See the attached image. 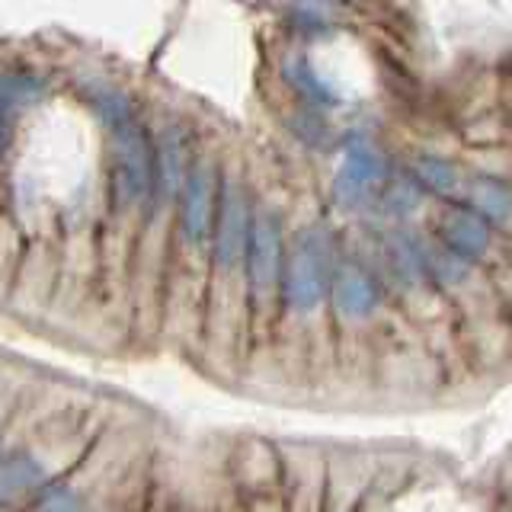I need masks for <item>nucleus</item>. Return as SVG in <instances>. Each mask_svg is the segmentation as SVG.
Returning <instances> with one entry per match:
<instances>
[{
    "label": "nucleus",
    "mask_w": 512,
    "mask_h": 512,
    "mask_svg": "<svg viewBox=\"0 0 512 512\" xmlns=\"http://www.w3.org/2000/svg\"><path fill=\"white\" fill-rule=\"evenodd\" d=\"M244 260H247V276L253 295L266 301L279 285V272H282V224L279 215L263 208L260 215L250 218V234H247V247H244Z\"/></svg>",
    "instance_id": "3"
},
{
    "label": "nucleus",
    "mask_w": 512,
    "mask_h": 512,
    "mask_svg": "<svg viewBox=\"0 0 512 512\" xmlns=\"http://www.w3.org/2000/svg\"><path fill=\"white\" fill-rule=\"evenodd\" d=\"M445 240H448V247H452V253L468 263L474 256L484 253L490 244L487 221L474 212H464V208L461 212H452L445 218Z\"/></svg>",
    "instance_id": "8"
},
{
    "label": "nucleus",
    "mask_w": 512,
    "mask_h": 512,
    "mask_svg": "<svg viewBox=\"0 0 512 512\" xmlns=\"http://www.w3.org/2000/svg\"><path fill=\"white\" fill-rule=\"evenodd\" d=\"M474 205H477V212L490 218V221H503L509 215V192L503 183H493V180H484V183H477L474 186ZM474 212V215H477Z\"/></svg>",
    "instance_id": "12"
},
{
    "label": "nucleus",
    "mask_w": 512,
    "mask_h": 512,
    "mask_svg": "<svg viewBox=\"0 0 512 512\" xmlns=\"http://www.w3.org/2000/svg\"><path fill=\"white\" fill-rule=\"evenodd\" d=\"M381 176H384V164L378 151L368 148V144H352L340 164V173H336L333 192L346 208H359L362 202L375 196Z\"/></svg>",
    "instance_id": "5"
},
{
    "label": "nucleus",
    "mask_w": 512,
    "mask_h": 512,
    "mask_svg": "<svg viewBox=\"0 0 512 512\" xmlns=\"http://www.w3.org/2000/svg\"><path fill=\"white\" fill-rule=\"evenodd\" d=\"M45 480V471L36 458L29 455H13L0 461V500L10 503L16 496L29 493L32 487H39Z\"/></svg>",
    "instance_id": "9"
},
{
    "label": "nucleus",
    "mask_w": 512,
    "mask_h": 512,
    "mask_svg": "<svg viewBox=\"0 0 512 512\" xmlns=\"http://www.w3.org/2000/svg\"><path fill=\"white\" fill-rule=\"evenodd\" d=\"M285 74H288V80H292V84H295L304 96H308L311 103H330V100H333V90H330V87L324 84V80H320L304 61H292V64L285 68Z\"/></svg>",
    "instance_id": "13"
},
{
    "label": "nucleus",
    "mask_w": 512,
    "mask_h": 512,
    "mask_svg": "<svg viewBox=\"0 0 512 512\" xmlns=\"http://www.w3.org/2000/svg\"><path fill=\"white\" fill-rule=\"evenodd\" d=\"M413 170H416V183L436 189L439 196H452V192L458 189V183H461L455 167L448 164V160H439V157H420L413 164Z\"/></svg>",
    "instance_id": "11"
},
{
    "label": "nucleus",
    "mask_w": 512,
    "mask_h": 512,
    "mask_svg": "<svg viewBox=\"0 0 512 512\" xmlns=\"http://www.w3.org/2000/svg\"><path fill=\"white\" fill-rule=\"evenodd\" d=\"M218 228H215V260L221 269H231L247 247L250 234V212H247V196L234 176H224L218 189Z\"/></svg>",
    "instance_id": "4"
},
{
    "label": "nucleus",
    "mask_w": 512,
    "mask_h": 512,
    "mask_svg": "<svg viewBox=\"0 0 512 512\" xmlns=\"http://www.w3.org/2000/svg\"><path fill=\"white\" fill-rule=\"evenodd\" d=\"M333 301L343 317H368L378 308V288L359 266H343L333 282Z\"/></svg>",
    "instance_id": "7"
},
{
    "label": "nucleus",
    "mask_w": 512,
    "mask_h": 512,
    "mask_svg": "<svg viewBox=\"0 0 512 512\" xmlns=\"http://www.w3.org/2000/svg\"><path fill=\"white\" fill-rule=\"evenodd\" d=\"M42 93L36 77H16V74H4L0 77V103L7 109L20 106V103H32Z\"/></svg>",
    "instance_id": "15"
},
{
    "label": "nucleus",
    "mask_w": 512,
    "mask_h": 512,
    "mask_svg": "<svg viewBox=\"0 0 512 512\" xmlns=\"http://www.w3.org/2000/svg\"><path fill=\"white\" fill-rule=\"evenodd\" d=\"M384 256H388L391 276H394L400 285L413 288L416 282H420V276H423V263H420V256H416V250L407 244L404 237H391V240H388V247H384Z\"/></svg>",
    "instance_id": "10"
},
{
    "label": "nucleus",
    "mask_w": 512,
    "mask_h": 512,
    "mask_svg": "<svg viewBox=\"0 0 512 512\" xmlns=\"http://www.w3.org/2000/svg\"><path fill=\"white\" fill-rule=\"evenodd\" d=\"M36 512H77V500L68 490H48L39 500Z\"/></svg>",
    "instance_id": "17"
},
{
    "label": "nucleus",
    "mask_w": 512,
    "mask_h": 512,
    "mask_svg": "<svg viewBox=\"0 0 512 512\" xmlns=\"http://www.w3.org/2000/svg\"><path fill=\"white\" fill-rule=\"evenodd\" d=\"M10 144V109L0 103V151Z\"/></svg>",
    "instance_id": "18"
},
{
    "label": "nucleus",
    "mask_w": 512,
    "mask_h": 512,
    "mask_svg": "<svg viewBox=\"0 0 512 512\" xmlns=\"http://www.w3.org/2000/svg\"><path fill=\"white\" fill-rule=\"evenodd\" d=\"M112 128V148H116V196L122 205H141L154 189V148L141 122L132 119V112Z\"/></svg>",
    "instance_id": "1"
},
{
    "label": "nucleus",
    "mask_w": 512,
    "mask_h": 512,
    "mask_svg": "<svg viewBox=\"0 0 512 512\" xmlns=\"http://www.w3.org/2000/svg\"><path fill=\"white\" fill-rule=\"evenodd\" d=\"M215 212V170L212 164H196L186 173V196H183V228L192 244L208 234V221Z\"/></svg>",
    "instance_id": "6"
},
{
    "label": "nucleus",
    "mask_w": 512,
    "mask_h": 512,
    "mask_svg": "<svg viewBox=\"0 0 512 512\" xmlns=\"http://www.w3.org/2000/svg\"><path fill=\"white\" fill-rule=\"evenodd\" d=\"M282 292H285L288 308L298 314L314 311L320 298H324V292H327V244L320 234L304 231L295 240L292 256H288V266H285Z\"/></svg>",
    "instance_id": "2"
},
{
    "label": "nucleus",
    "mask_w": 512,
    "mask_h": 512,
    "mask_svg": "<svg viewBox=\"0 0 512 512\" xmlns=\"http://www.w3.org/2000/svg\"><path fill=\"white\" fill-rule=\"evenodd\" d=\"M180 157H183V144L180 138H176L173 132H167L164 144H160V180H164L167 186V196L170 192L180 186L183 180V164H180Z\"/></svg>",
    "instance_id": "14"
},
{
    "label": "nucleus",
    "mask_w": 512,
    "mask_h": 512,
    "mask_svg": "<svg viewBox=\"0 0 512 512\" xmlns=\"http://www.w3.org/2000/svg\"><path fill=\"white\" fill-rule=\"evenodd\" d=\"M388 202L394 205V212H413L416 205H420V192H416V183L413 180H397Z\"/></svg>",
    "instance_id": "16"
}]
</instances>
